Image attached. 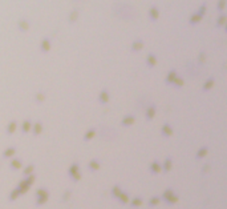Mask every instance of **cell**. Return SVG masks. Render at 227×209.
<instances>
[{"label":"cell","instance_id":"3","mask_svg":"<svg viewBox=\"0 0 227 209\" xmlns=\"http://www.w3.org/2000/svg\"><path fill=\"white\" fill-rule=\"evenodd\" d=\"M140 205H142V198L141 197H133L132 200H130V207L132 208H138Z\"/></svg>","mask_w":227,"mask_h":209},{"label":"cell","instance_id":"7","mask_svg":"<svg viewBox=\"0 0 227 209\" xmlns=\"http://www.w3.org/2000/svg\"><path fill=\"white\" fill-rule=\"evenodd\" d=\"M150 171H151V173H154V175H157V173H158V171H159V168H158V165H157V164H154V165H151V167H150Z\"/></svg>","mask_w":227,"mask_h":209},{"label":"cell","instance_id":"6","mask_svg":"<svg viewBox=\"0 0 227 209\" xmlns=\"http://www.w3.org/2000/svg\"><path fill=\"white\" fill-rule=\"evenodd\" d=\"M159 202H161V197H159V196H154V197H151L149 200V207H155V205H158Z\"/></svg>","mask_w":227,"mask_h":209},{"label":"cell","instance_id":"1","mask_svg":"<svg viewBox=\"0 0 227 209\" xmlns=\"http://www.w3.org/2000/svg\"><path fill=\"white\" fill-rule=\"evenodd\" d=\"M161 200H163V201L166 204H169V205H173V204H175L178 201V194L174 192V189L169 188L162 193Z\"/></svg>","mask_w":227,"mask_h":209},{"label":"cell","instance_id":"4","mask_svg":"<svg viewBox=\"0 0 227 209\" xmlns=\"http://www.w3.org/2000/svg\"><path fill=\"white\" fill-rule=\"evenodd\" d=\"M117 198H118V201L121 202V204H128V202H129V200H130V198H129V194H128V193H125L124 190H122L121 193H120V196H118Z\"/></svg>","mask_w":227,"mask_h":209},{"label":"cell","instance_id":"5","mask_svg":"<svg viewBox=\"0 0 227 209\" xmlns=\"http://www.w3.org/2000/svg\"><path fill=\"white\" fill-rule=\"evenodd\" d=\"M121 192H122L121 186H120V185H114L113 188H112V197L117 198V197L120 196V193H121Z\"/></svg>","mask_w":227,"mask_h":209},{"label":"cell","instance_id":"2","mask_svg":"<svg viewBox=\"0 0 227 209\" xmlns=\"http://www.w3.org/2000/svg\"><path fill=\"white\" fill-rule=\"evenodd\" d=\"M49 198V192H48L47 189H39L37 193H36V205H43L44 202H47V200Z\"/></svg>","mask_w":227,"mask_h":209}]
</instances>
